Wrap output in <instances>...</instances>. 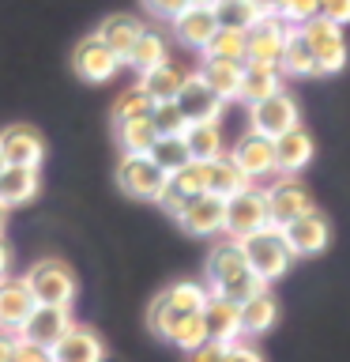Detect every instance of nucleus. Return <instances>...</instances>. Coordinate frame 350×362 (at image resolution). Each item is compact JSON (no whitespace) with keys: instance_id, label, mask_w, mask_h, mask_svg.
<instances>
[{"instance_id":"obj_1","label":"nucleus","mask_w":350,"mask_h":362,"mask_svg":"<svg viewBox=\"0 0 350 362\" xmlns=\"http://www.w3.org/2000/svg\"><path fill=\"white\" fill-rule=\"evenodd\" d=\"M207 291L241 305V302L253 298V294L267 291V283L248 268L241 242L226 238V242H215L211 253H207Z\"/></svg>"},{"instance_id":"obj_2","label":"nucleus","mask_w":350,"mask_h":362,"mask_svg":"<svg viewBox=\"0 0 350 362\" xmlns=\"http://www.w3.org/2000/svg\"><path fill=\"white\" fill-rule=\"evenodd\" d=\"M207 298H211V291L203 287V283H192V279L169 283V287L151 302V310H147V325H151L155 336L169 339V332H174V328L185 321V317L200 313Z\"/></svg>"},{"instance_id":"obj_3","label":"nucleus","mask_w":350,"mask_h":362,"mask_svg":"<svg viewBox=\"0 0 350 362\" xmlns=\"http://www.w3.org/2000/svg\"><path fill=\"white\" fill-rule=\"evenodd\" d=\"M241 249H245L248 268H253L264 283L282 279L294 264V253H290L286 238H282V226H275V223L264 226V230H256V234H248V238H241Z\"/></svg>"},{"instance_id":"obj_4","label":"nucleus","mask_w":350,"mask_h":362,"mask_svg":"<svg viewBox=\"0 0 350 362\" xmlns=\"http://www.w3.org/2000/svg\"><path fill=\"white\" fill-rule=\"evenodd\" d=\"M23 279H27V287H30V294H34V302H38V305H64V310H72L76 276H72V268H68L64 260L45 257Z\"/></svg>"},{"instance_id":"obj_5","label":"nucleus","mask_w":350,"mask_h":362,"mask_svg":"<svg viewBox=\"0 0 350 362\" xmlns=\"http://www.w3.org/2000/svg\"><path fill=\"white\" fill-rule=\"evenodd\" d=\"M305 42H309L313 49V61H316V76H335L343 72L346 61H350V49H346V30L335 27V23H327L316 16L313 23H305L301 27Z\"/></svg>"},{"instance_id":"obj_6","label":"nucleus","mask_w":350,"mask_h":362,"mask_svg":"<svg viewBox=\"0 0 350 362\" xmlns=\"http://www.w3.org/2000/svg\"><path fill=\"white\" fill-rule=\"evenodd\" d=\"M264 226H271V211H267V192L260 185H248L226 200V230H222L226 238L241 242V238L264 230Z\"/></svg>"},{"instance_id":"obj_7","label":"nucleus","mask_w":350,"mask_h":362,"mask_svg":"<svg viewBox=\"0 0 350 362\" xmlns=\"http://www.w3.org/2000/svg\"><path fill=\"white\" fill-rule=\"evenodd\" d=\"M298 124H301V110H298V102H294L290 90H279V95L248 106V129L267 136V140H279L282 132L298 129Z\"/></svg>"},{"instance_id":"obj_8","label":"nucleus","mask_w":350,"mask_h":362,"mask_svg":"<svg viewBox=\"0 0 350 362\" xmlns=\"http://www.w3.org/2000/svg\"><path fill=\"white\" fill-rule=\"evenodd\" d=\"M226 155H230V163L241 170L253 185L256 181H267V177H279V170H275V140H267V136H260L253 129H248Z\"/></svg>"},{"instance_id":"obj_9","label":"nucleus","mask_w":350,"mask_h":362,"mask_svg":"<svg viewBox=\"0 0 350 362\" xmlns=\"http://www.w3.org/2000/svg\"><path fill=\"white\" fill-rule=\"evenodd\" d=\"M166 174L155 166L151 155H121L117 163V185L128 192L132 200H158L166 189Z\"/></svg>"},{"instance_id":"obj_10","label":"nucleus","mask_w":350,"mask_h":362,"mask_svg":"<svg viewBox=\"0 0 350 362\" xmlns=\"http://www.w3.org/2000/svg\"><path fill=\"white\" fill-rule=\"evenodd\" d=\"M264 192H267V211H271V223L275 226H286L294 219H301V215L316 211L313 192L298 177H275Z\"/></svg>"},{"instance_id":"obj_11","label":"nucleus","mask_w":350,"mask_h":362,"mask_svg":"<svg viewBox=\"0 0 350 362\" xmlns=\"http://www.w3.org/2000/svg\"><path fill=\"white\" fill-rule=\"evenodd\" d=\"M121 64L124 61L98 38V34L83 38L72 53V68H76V76L83 79V83H109V79L121 72Z\"/></svg>"},{"instance_id":"obj_12","label":"nucleus","mask_w":350,"mask_h":362,"mask_svg":"<svg viewBox=\"0 0 350 362\" xmlns=\"http://www.w3.org/2000/svg\"><path fill=\"white\" fill-rule=\"evenodd\" d=\"M282 238H286L294 260L298 257H320L324 249L332 245V223H327L320 211H309V215H301V219L282 226Z\"/></svg>"},{"instance_id":"obj_13","label":"nucleus","mask_w":350,"mask_h":362,"mask_svg":"<svg viewBox=\"0 0 350 362\" xmlns=\"http://www.w3.org/2000/svg\"><path fill=\"white\" fill-rule=\"evenodd\" d=\"M174 102H177V110L185 113L188 124H196V121H222V113H226V102L215 95L207 83H203L200 72L185 76V83H181Z\"/></svg>"},{"instance_id":"obj_14","label":"nucleus","mask_w":350,"mask_h":362,"mask_svg":"<svg viewBox=\"0 0 350 362\" xmlns=\"http://www.w3.org/2000/svg\"><path fill=\"white\" fill-rule=\"evenodd\" d=\"M68 328H72V313H68L64 305H34V313L27 317V325L19 328V339H27V344H34V347L53 351Z\"/></svg>"},{"instance_id":"obj_15","label":"nucleus","mask_w":350,"mask_h":362,"mask_svg":"<svg viewBox=\"0 0 350 362\" xmlns=\"http://www.w3.org/2000/svg\"><path fill=\"white\" fill-rule=\"evenodd\" d=\"M177 223L196 238H215L226 230V200L215 192H200L185 204V211L177 215Z\"/></svg>"},{"instance_id":"obj_16","label":"nucleus","mask_w":350,"mask_h":362,"mask_svg":"<svg viewBox=\"0 0 350 362\" xmlns=\"http://www.w3.org/2000/svg\"><path fill=\"white\" fill-rule=\"evenodd\" d=\"M0 158H4V166L38 170L42 158H45V144L34 129H27V124H8V129L0 132Z\"/></svg>"},{"instance_id":"obj_17","label":"nucleus","mask_w":350,"mask_h":362,"mask_svg":"<svg viewBox=\"0 0 350 362\" xmlns=\"http://www.w3.org/2000/svg\"><path fill=\"white\" fill-rule=\"evenodd\" d=\"M286 23L279 16H264L248 30V61L245 64H275L282 61V49H286Z\"/></svg>"},{"instance_id":"obj_18","label":"nucleus","mask_w":350,"mask_h":362,"mask_svg":"<svg viewBox=\"0 0 350 362\" xmlns=\"http://www.w3.org/2000/svg\"><path fill=\"white\" fill-rule=\"evenodd\" d=\"M200 317H203V328H207V339H215V344H237L241 339V305L237 302L211 294L203 302Z\"/></svg>"},{"instance_id":"obj_19","label":"nucleus","mask_w":350,"mask_h":362,"mask_svg":"<svg viewBox=\"0 0 350 362\" xmlns=\"http://www.w3.org/2000/svg\"><path fill=\"white\" fill-rule=\"evenodd\" d=\"M34 294L27 287V279H11L4 276L0 279V332H16L27 325V317L34 313Z\"/></svg>"},{"instance_id":"obj_20","label":"nucleus","mask_w":350,"mask_h":362,"mask_svg":"<svg viewBox=\"0 0 350 362\" xmlns=\"http://www.w3.org/2000/svg\"><path fill=\"white\" fill-rule=\"evenodd\" d=\"M313 155H316V144H313L309 129L298 124V129L282 132L275 140V170H279V177H298L301 170L313 163Z\"/></svg>"},{"instance_id":"obj_21","label":"nucleus","mask_w":350,"mask_h":362,"mask_svg":"<svg viewBox=\"0 0 350 362\" xmlns=\"http://www.w3.org/2000/svg\"><path fill=\"white\" fill-rule=\"evenodd\" d=\"M53 362H102L106 358V344H102L98 332H90L83 325H72L61 336V344L49 351Z\"/></svg>"},{"instance_id":"obj_22","label":"nucleus","mask_w":350,"mask_h":362,"mask_svg":"<svg viewBox=\"0 0 350 362\" xmlns=\"http://www.w3.org/2000/svg\"><path fill=\"white\" fill-rule=\"evenodd\" d=\"M215 30H219V19H215V11L211 8H196V4H188L181 16L174 19V34H177V42H185L188 49H207V42L215 38Z\"/></svg>"},{"instance_id":"obj_23","label":"nucleus","mask_w":350,"mask_h":362,"mask_svg":"<svg viewBox=\"0 0 350 362\" xmlns=\"http://www.w3.org/2000/svg\"><path fill=\"white\" fill-rule=\"evenodd\" d=\"M279 90H282V72L275 64H245L241 90H237V98H241L245 106H256V102L279 95Z\"/></svg>"},{"instance_id":"obj_24","label":"nucleus","mask_w":350,"mask_h":362,"mask_svg":"<svg viewBox=\"0 0 350 362\" xmlns=\"http://www.w3.org/2000/svg\"><path fill=\"white\" fill-rule=\"evenodd\" d=\"M275 325H279V302L271 291H260L248 302H241V336H264Z\"/></svg>"},{"instance_id":"obj_25","label":"nucleus","mask_w":350,"mask_h":362,"mask_svg":"<svg viewBox=\"0 0 350 362\" xmlns=\"http://www.w3.org/2000/svg\"><path fill=\"white\" fill-rule=\"evenodd\" d=\"M143 30H147V27H143V23L135 19V16H124V11H117V16L102 19V27H98V38L106 42L109 49H113V53H117L121 61H124V57L132 53V45L140 42V34H143Z\"/></svg>"},{"instance_id":"obj_26","label":"nucleus","mask_w":350,"mask_h":362,"mask_svg":"<svg viewBox=\"0 0 350 362\" xmlns=\"http://www.w3.org/2000/svg\"><path fill=\"white\" fill-rule=\"evenodd\" d=\"M185 147L196 163H211V158L226 155V140H222V124L219 121H196L185 129Z\"/></svg>"},{"instance_id":"obj_27","label":"nucleus","mask_w":350,"mask_h":362,"mask_svg":"<svg viewBox=\"0 0 350 362\" xmlns=\"http://www.w3.org/2000/svg\"><path fill=\"white\" fill-rule=\"evenodd\" d=\"M279 72L282 79H309L316 76V61H313V49L309 42H305L301 27H290L286 30V49H282V61H279Z\"/></svg>"},{"instance_id":"obj_28","label":"nucleus","mask_w":350,"mask_h":362,"mask_svg":"<svg viewBox=\"0 0 350 362\" xmlns=\"http://www.w3.org/2000/svg\"><path fill=\"white\" fill-rule=\"evenodd\" d=\"M241 72H245V64L211 61V57H203V64H200V79H203V83H207L222 102H234V98H237V90H241Z\"/></svg>"},{"instance_id":"obj_29","label":"nucleus","mask_w":350,"mask_h":362,"mask_svg":"<svg viewBox=\"0 0 350 362\" xmlns=\"http://www.w3.org/2000/svg\"><path fill=\"white\" fill-rule=\"evenodd\" d=\"M38 170L27 166H4L0 170V204L4 208H16V204H27L34 192H38Z\"/></svg>"},{"instance_id":"obj_30","label":"nucleus","mask_w":350,"mask_h":362,"mask_svg":"<svg viewBox=\"0 0 350 362\" xmlns=\"http://www.w3.org/2000/svg\"><path fill=\"white\" fill-rule=\"evenodd\" d=\"M203 174H207V192H215V197H222V200H230L234 192H241V189L253 185V181H248L241 170L230 163V155L203 163Z\"/></svg>"},{"instance_id":"obj_31","label":"nucleus","mask_w":350,"mask_h":362,"mask_svg":"<svg viewBox=\"0 0 350 362\" xmlns=\"http://www.w3.org/2000/svg\"><path fill=\"white\" fill-rule=\"evenodd\" d=\"M185 76L188 72H181L177 64H158V68H151V72H143L140 76V87L147 90V98L151 102H174L177 98V90H181V83H185Z\"/></svg>"},{"instance_id":"obj_32","label":"nucleus","mask_w":350,"mask_h":362,"mask_svg":"<svg viewBox=\"0 0 350 362\" xmlns=\"http://www.w3.org/2000/svg\"><path fill=\"white\" fill-rule=\"evenodd\" d=\"M117 140L124 147V155H151V147L158 140L151 113L147 117H132V121H117Z\"/></svg>"},{"instance_id":"obj_33","label":"nucleus","mask_w":350,"mask_h":362,"mask_svg":"<svg viewBox=\"0 0 350 362\" xmlns=\"http://www.w3.org/2000/svg\"><path fill=\"white\" fill-rule=\"evenodd\" d=\"M169 57H166V38L158 30H143L140 34V42L132 45V53L124 57V64H132L135 72H151V68H158V64H166Z\"/></svg>"},{"instance_id":"obj_34","label":"nucleus","mask_w":350,"mask_h":362,"mask_svg":"<svg viewBox=\"0 0 350 362\" xmlns=\"http://www.w3.org/2000/svg\"><path fill=\"white\" fill-rule=\"evenodd\" d=\"M215 19H219V27L222 30H253L260 19V11L253 0H215Z\"/></svg>"},{"instance_id":"obj_35","label":"nucleus","mask_w":350,"mask_h":362,"mask_svg":"<svg viewBox=\"0 0 350 362\" xmlns=\"http://www.w3.org/2000/svg\"><path fill=\"white\" fill-rule=\"evenodd\" d=\"M203 57L211 61H234V64H245L248 61V30H215V38L207 42Z\"/></svg>"},{"instance_id":"obj_36","label":"nucleus","mask_w":350,"mask_h":362,"mask_svg":"<svg viewBox=\"0 0 350 362\" xmlns=\"http://www.w3.org/2000/svg\"><path fill=\"white\" fill-rule=\"evenodd\" d=\"M151 158L166 177L177 174V170H185L188 163H196V158L188 155V147H185V136H158L155 147H151Z\"/></svg>"},{"instance_id":"obj_37","label":"nucleus","mask_w":350,"mask_h":362,"mask_svg":"<svg viewBox=\"0 0 350 362\" xmlns=\"http://www.w3.org/2000/svg\"><path fill=\"white\" fill-rule=\"evenodd\" d=\"M151 106L155 102L147 98V90L135 83V87H128V90H121L117 95V102H113V121H132V117H147L151 113Z\"/></svg>"},{"instance_id":"obj_38","label":"nucleus","mask_w":350,"mask_h":362,"mask_svg":"<svg viewBox=\"0 0 350 362\" xmlns=\"http://www.w3.org/2000/svg\"><path fill=\"white\" fill-rule=\"evenodd\" d=\"M169 344L174 347H181L185 355H192L200 344H207V328H203V317L200 313H192V317H185L174 332H169Z\"/></svg>"},{"instance_id":"obj_39","label":"nucleus","mask_w":350,"mask_h":362,"mask_svg":"<svg viewBox=\"0 0 350 362\" xmlns=\"http://www.w3.org/2000/svg\"><path fill=\"white\" fill-rule=\"evenodd\" d=\"M151 121H155L158 136H185V129H188V121H185V113L177 110V102H155Z\"/></svg>"},{"instance_id":"obj_40","label":"nucleus","mask_w":350,"mask_h":362,"mask_svg":"<svg viewBox=\"0 0 350 362\" xmlns=\"http://www.w3.org/2000/svg\"><path fill=\"white\" fill-rule=\"evenodd\" d=\"M320 16V0H282L279 4V19L286 27H305Z\"/></svg>"},{"instance_id":"obj_41","label":"nucleus","mask_w":350,"mask_h":362,"mask_svg":"<svg viewBox=\"0 0 350 362\" xmlns=\"http://www.w3.org/2000/svg\"><path fill=\"white\" fill-rule=\"evenodd\" d=\"M230 347L234 344H215V339H207V344H200L192 351L188 362H230Z\"/></svg>"},{"instance_id":"obj_42","label":"nucleus","mask_w":350,"mask_h":362,"mask_svg":"<svg viewBox=\"0 0 350 362\" xmlns=\"http://www.w3.org/2000/svg\"><path fill=\"white\" fill-rule=\"evenodd\" d=\"M143 8L151 11V16H158V19H169V23H174L181 11L188 8V0H143Z\"/></svg>"},{"instance_id":"obj_43","label":"nucleus","mask_w":350,"mask_h":362,"mask_svg":"<svg viewBox=\"0 0 350 362\" xmlns=\"http://www.w3.org/2000/svg\"><path fill=\"white\" fill-rule=\"evenodd\" d=\"M320 19L335 23V27H346L350 23V0H320Z\"/></svg>"},{"instance_id":"obj_44","label":"nucleus","mask_w":350,"mask_h":362,"mask_svg":"<svg viewBox=\"0 0 350 362\" xmlns=\"http://www.w3.org/2000/svg\"><path fill=\"white\" fill-rule=\"evenodd\" d=\"M11 362H53V358H49V351H45V347H34V344H27V339H19Z\"/></svg>"},{"instance_id":"obj_45","label":"nucleus","mask_w":350,"mask_h":362,"mask_svg":"<svg viewBox=\"0 0 350 362\" xmlns=\"http://www.w3.org/2000/svg\"><path fill=\"white\" fill-rule=\"evenodd\" d=\"M230 362H264V355H260L256 347H248V344L237 339V344L230 347Z\"/></svg>"},{"instance_id":"obj_46","label":"nucleus","mask_w":350,"mask_h":362,"mask_svg":"<svg viewBox=\"0 0 350 362\" xmlns=\"http://www.w3.org/2000/svg\"><path fill=\"white\" fill-rule=\"evenodd\" d=\"M16 347H19V336L16 332H0V362H11Z\"/></svg>"},{"instance_id":"obj_47","label":"nucleus","mask_w":350,"mask_h":362,"mask_svg":"<svg viewBox=\"0 0 350 362\" xmlns=\"http://www.w3.org/2000/svg\"><path fill=\"white\" fill-rule=\"evenodd\" d=\"M253 4H256L260 16H279V4H282V0H253Z\"/></svg>"},{"instance_id":"obj_48","label":"nucleus","mask_w":350,"mask_h":362,"mask_svg":"<svg viewBox=\"0 0 350 362\" xmlns=\"http://www.w3.org/2000/svg\"><path fill=\"white\" fill-rule=\"evenodd\" d=\"M8 276V249H4V242H0V279Z\"/></svg>"},{"instance_id":"obj_49","label":"nucleus","mask_w":350,"mask_h":362,"mask_svg":"<svg viewBox=\"0 0 350 362\" xmlns=\"http://www.w3.org/2000/svg\"><path fill=\"white\" fill-rule=\"evenodd\" d=\"M188 4H196V8H215V0H188Z\"/></svg>"},{"instance_id":"obj_50","label":"nucleus","mask_w":350,"mask_h":362,"mask_svg":"<svg viewBox=\"0 0 350 362\" xmlns=\"http://www.w3.org/2000/svg\"><path fill=\"white\" fill-rule=\"evenodd\" d=\"M4 211H8V208H4V204H0V230H4Z\"/></svg>"},{"instance_id":"obj_51","label":"nucleus","mask_w":350,"mask_h":362,"mask_svg":"<svg viewBox=\"0 0 350 362\" xmlns=\"http://www.w3.org/2000/svg\"><path fill=\"white\" fill-rule=\"evenodd\" d=\"M0 170H4V158H0Z\"/></svg>"}]
</instances>
